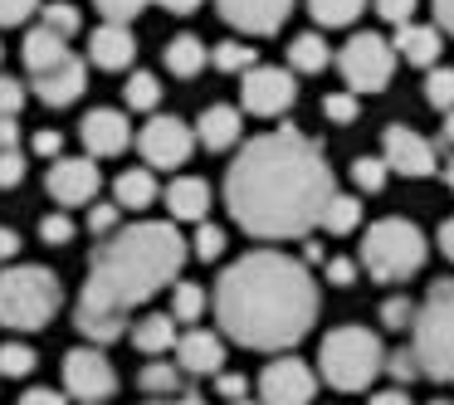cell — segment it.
Returning <instances> with one entry per match:
<instances>
[{"mask_svg": "<svg viewBox=\"0 0 454 405\" xmlns=\"http://www.w3.org/2000/svg\"><path fill=\"white\" fill-rule=\"evenodd\" d=\"M337 196L323 147L298 128L245 142L225 171V206L249 239H303Z\"/></svg>", "mask_w": 454, "mask_h": 405, "instance_id": "obj_1", "label": "cell"}, {"mask_svg": "<svg viewBox=\"0 0 454 405\" xmlns=\"http://www.w3.org/2000/svg\"><path fill=\"white\" fill-rule=\"evenodd\" d=\"M191 259V245L181 239L176 220H137L98 239L89 259V278L74 303V327L93 347H108L128 332L132 313L176 284Z\"/></svg>", "mask_w": 454, "mask_h": 405, "instance_id": "obj_2", "label": "cell"}, {"mask_svg": "<svg viewBox=\"0 0 454 405\" xmlns=\"http://www.w3.org/2000/svg\"><path fill=\"white\" fill-rule=\"evenodd\" d=\"M215 323L249 352H288L323 313L317 278L284 249H249L215 278Z\"/></svg>", "mask_w": 454, "mask_h": 405, "instance_id": "obj_3", "label": "cell"}, {"mask_svg": "<svg viewBox=\"0 0 454 405\" xmlns=\"http://www.w3.org/2000/svg\"><path fill=\"white\" fill-rule=\"evenodd\" d=\"M64 284L44 264H11L0 269V323L11 332H40L59 317Z\"/></svg>", "mask_w": 454, "mask_h": 405, "instance_id": "obj_4", "label": "cell"}, {"mask_svg": "<svg viewBox=\"0 0 454 405\" xmlns=\"http://www.w3.org/2000/svg\"><path fill=\"white\" fill-rule=\"evenodd\" d=\"M411 352L420 362V376L454 386V278L430 284V293L415 303Z\"/></svg>", "mask_w": 454, "mask_h": 405, "instance_id": "obj_5", "label": "cell"}, {"mask_svg": "<svg viewBox=\"0 0 454 405\" xmlns=\"http://www.w3.org/2000/svg\"><path fill=\"white\" fill-rule=\"evenodd\" d=\"M317 371L333 391H366L386 371V347L372 327H333L317 347Z\"/></svg>", "mask_w": 454, "mask_h": 405, "instance_id": "obj_6", "label": "cell"}, {"mask_svg": "<svg viewBox=\"0 0 454 405\" xmlns=\"http://www.w3.org/2000/svg\"><path fill=\"white\" fill-rule=\"evenodd\" d=\"M425 259H430V245H425L420 225L401 215L376 220L362 235V269L376 278V284H405L411 274H420Z\"/></svg>", "mask_w": 454, "mask_h": 405, "instance_id": "obj_7", "label": "cell"}, {"mask_svg": "<svg viewBox=\"0 0 454 405\" xmlns=\"http://www.w3.org/2000/svg\"><path fill=\"white\" fill-rule=\"evenodd\" d=\"M337 74H342V83L352 93H381L395 74L391 40H381V35H372V30L352 35V40L337 50Z\"/></svg>", "mask_w": 454, "mask_h": 405, "instance_id": "obj_8", "label": "cell"}, {"mask_svg": "<svg viewBox=\"0 0 454 405\" xmlns=\"http://www.w3.org/2000/svg\"><path fill=\"white\" fill-rule=\"evenodd\" d=\"M64 395L83 405H103L118 395V371L103 356V347H69L64 352Z\"/></svg>", "mask_w": 454, "mask_h": 405, "instance_id": "obj_9", "label": "cell"}, {"mask_svg": "<svg viewBox=\"0 0 454 405\" xmlns=\"http://www.w3.org/2000/svg\"><path fill=\"white\" fill-rule=\"evenodd\" d=\"M137 152H142L147 167L176 171V167H186L191 152H196V128L181 122V118H171V113H157V118L137 132Z\"/></svg>", "mask_w": 454, "mask_h": 405, "instance_id": "obj_10", "label": "cell"}, {"mask_svg": "<svg viewBox=\"0 0 454 405\" xmlns=\"http://www.w3.org/2000/svg\"><path fill=\"white\" fill-rule=\"evenodd\" d=\"M239 103L254 118H278L298 103L294 69H274V64H254L249 74H239Z\"/></svg>", "mask_w": 454, "mask_h": 405, "instance_id": "obj_11", "label": "cell"}, {"mask_svg": "<svg viewBox=\"0 0 454 405\" xmlns=\"http://www.w3.org/2000/svg\"><path fill=\"white\" fill-rule=\"evenodd\" d=\"M381 161L391 171H401V176H434L440 171V147H434L430 137H420L415 128H405V122H391V128L381 132Z\"/></svg>", "mask_w": 454, "mask_h": 405, "instance_id": "obj_12", "label": "cell"}, {"mask_svg": "<svg viewBox=\"0 0 454 405\" xmlns=\"http://www.w3.org/2000/svg\"><path fill=\"white\" fill-rule=\"evenodd\" d=\"M317 395V371L298 356H278L259 371V405H308Z\"/></svg>", "mask_w": 454, "mask_h": 405, "instance_id": "obj_13", "label": "cell"}, {"mask_svg": "<svg viewBox=\"0 0 454 405\" xmlns=\"http://www.w3.org/2000/svg\"><path fill=\"white\" fill-rule=\"evenodd\" d=\"M103 186V171L93 157H59L50 161V176H44V191H50L54 206H93Z\"/></svg>", "mask_w": 454, "mask_h": 405, "instance_id": "obj_14", "label": "cell"}, {"mask_svg": "<svg viewBox=\"0 0 454 405\" xmlns=\"http://www.w3.org/2000/svg\"><path fill=\"white\" fill-rule=\"evenodd\" d=\"M215 11H220V20L235 25L239 35L264 40V35L284 30V20L294 15V0H215Z\"/></svg>", "mask_w": 454, "mask_h": 405, "instance_id": "obj_15", "label": "cell"}, {"mask_svg": "<svg viewBox=\"0 0 454 405\" xmlns=\"http://www.w3.org/2000/svg\"><path fill=\"white\" fill-rule=\"evenodd\" d=\"M79 137H83V152H89L93 161L122 157V152L132 147V122H128V113H118V108H93L89 118L79 122Z\"/></svg>", "mask_w": 454, "mask_h": 405, "instance_id": "obj_16", "label": "cell"}, {"mask_svg": "<svg viewBox=\"0 0 454 405\" xmlns=\"http://www.w3.org/2000/svg\"><path fill=\"white\" fill-rule=\"evenodd\" d=\"M30 89L40 93L44 108H69V103H79L83 89H89V69H83L79 54H69V59L54 64V69L30 74Z\"/></svg>", "mask_w": 454, "mask_h": 405, "instance_id": "obj_17", "label": "cell"}, {"mask_svg": "<svg viewBox=\"0 0 454 405\" xmlns=\"http://www.w3.org/2000/svg\"><path fill=\"white\" fill-rule=\"evenodd\" d=\"M171 356H176V366L186 376H215L225 366V342L215 332H206V327H186L176 337V347H171Z\"/></svg>", "mask_w": 454, "mask_h": 405, "instance_id": "obj_18", "label": "cell"}, {"mask_svg": "<svg viewBox=\"0 0 454 405\" xmlns=\"http://www.w3.org/2000/svg\"><path fill=\"white\" fill-rule=\"evenodd\" d=\"M132 59H137V35H132V25H108L103 20L98 30L89 35V64L93 69L122 74Z\"/></svg>", "mask_w": 454, "mask_h": 405, "instance_id": "obj_19", "label": "cell"}, {"mask_svg": "<svg viewBox=\"0 0 454 405\" xmlns=\"http://www.w3.org/2000/svg\"><path fill=\"white\" fill-rule=\"evenodd\" d=\"M391 50H395V59L415 64V69H434V64H440V50H444L440 25H415V20L411 25H395Z\"/></svg>", "mask_w": 454, "mask_h": 405, "instance_id": "obj_20", "label": "cell"}, {"mask_svg": "<svg viewBox=\"0 0 454 405\" xmlns=\"http://www.w3.org/2000/svg\"><path fill=\"white\" fill-rule=\"evenodd\" d=\"M161 200H167V215L176 220H186V225H200L206 220V210H210V186L200 176H176L167 191H161Z\"/></svg>", "mask_w": 454, "mask_h": 405, "instance_id": "obj_21", "label": "cell"}, {"mask_svg": "<svg viewBox=\"0 0 454 405\" xmlns=\"http://www.w3.org/2000/svg\"><path fill=\"white\" fill-rule=\"evenodd\" d=\"M239 108H230V103H210L206 113H200V122H196V142L206 152H230L239 142Z\"/></svg>", "mask_w": 454, "mask_h": 405, "instance_id": "obj_22", "label": "cell"}, {"mask_svg": "<svg viewBox=\"0 0 454 405\" xmlns=\"http://www.w3.org/2000/svg\"><path fill=\"white\" fill-rule=\"evenodd\" d=\"M20 54H25V69H30V74H44V69H54V64H64L74 50H69V40H64V35L50 30V25H35V30L25 35Z\"/></svg>", "mask_w": 454, "mask_h": 405, "instance_id": "obj_23", "label": "cell"}, {"mask_svg": "<svg viewBox=\"0 0 454 405\" xmlns=\"http://www.w3.org/2000/svg\"><path fill=\"white\" fill-rule=\"evenodd\" d=\"M176 337H181V323L171 313H147L132 327V347H137L142 356H167L171 347H176Z\"/></svg>", "mask_w": 454, "mask_h": 405, "instance_id": "obj_24", "label": "cell"}, {"mask_svg": "<svg viewBox=\"0 0 454 405\" xmlns=\"http://www.w3.org/2000/svg\"><path fill=\"white\" fill-rule=\"evenodd\" d=\"M157 196H161V186H157V176H152V167H128L113 181V200H118L122 210H147Z\"/></svg>", "mask_w": 454, "mask_h": 405, "instance_id": "obj_25", "label": "cell"}, {"mask_svg": "<svg viewBox=\"0 0 454 405\" xmlns=\"http://www.w3.org/2000/svg\"><path fill=\"white\" fill-rule=\"evenodd\" d=\"M161 59H167V74H176V79H196V74L210 64V50L196 40V35H176Z\"/></svg>", "mask_w": 454, "mask_h": 405, "instance_id": "obj_26", "label": "cell"}, {"mask_svg": "<svg viewBox=\"0 0 454 405\" xmlns=\"http://www.w3.org/2000/svg\"><path fill=\"white\" fill-rule=\"evenodd\" d=\"M181 381H186V371H181L176 362H147L142 366V376H137V386H142V395L147 401H171V395H181Z\"/></svg>", "mask_w": 454, "mask_h": 405, "instance_id": "obj_27", "label": "cell"}, {"mask_svg": "<svg viewBox=\"0 0 454 405\" xmlns=\"http://www.w3.org/2000/svg\"><path fill=\"white\" fill-rule=\"evenodd\" d=\"M327 64H333V50H327L323 35H298L288 44V69L294 74H323Z\"/></svg>", "mask_w": 454, "mask_h": 405, "instance_id": "obj_28", "label": "cell"}, {"mask_svg": "<svg viewBox=\"0 0 454 405\" xmlns=\"http://www.w3.org/2000/svg\"><path fill=\"white\" fill-rule=\"evenodd\" d=\"M356 225H362V200H356V196H342V191H337V196L323 206V220H317V230H327V235H352Z\"/></svg>", "mask_w": 454, "mask_h": 405, "instance_id": "obj_29", "label": "cell"}, {"mask_svg": "<svg viewBox=\"0 0 454 405\" xmlns=\"http://www.w3.org/2000/svg\"><path fill=\"white\" fill-rule=\"evenodd\" d=\"M362 11H366V0H308V15L323 30H347V25H356Z\"/></svg>", "mask_w": 454, "mask_h": 405, "instance_id": "obj_30", "label": "cell"}, {"mask_svg": "<svg viewBox=\"0 0 454 405\" xmlns=\"http://www.w3.org/2000/svg\"><path fill=\"white\" fill-rule=\"evenodd\" d=\"M210 308V293L200 284H171V317L176 323H200V313Z\"/></svg>", "mask_w": 454, "mask_h": 405, "instance_id": "obj_31", "label": "cell"}, {"mask_svg": "<svg viewBox=\"0 0 454 405\" xmlns=\"http://www.w3.org/2000/svg\"><path fill=\"white\" fill-rule=\"evenodd\" d=\"M210 64H215L220 74H249L259 64V50H249V44H239V40H225V44L210 50Z\"/></svg>", "mask_w": 454, "mask_h": 405, "instance_id": "obj_32", "label": "cell"}, {"mask_svg": "<svg viewBox=\"0 0 454 405\" xmlns=\"http://www.w3.org/2000/svg\"><path fill=\"white\" fill-rule=\"evenodd\" d=\"M122 98H128V108L132 113H152L161 103V83H157V74H132L128 83H122Z\"/></svg>", "mask_w": 454, "mask_h": 405, "instance_id": "obj_33", "label": "cell"}, {"mask_svg": "<svg viewBox=\"0 0 454 405\" xmlns=\"http://www.w3.org/2000/svg\"><path fill=\"white\" fill-rule=\"evenodd\" d=\"M425 98H430L434 113H454V69L434 64L430 79H425Z\"/></svg>", "mask_w": 454, "mask_h": 405, "instance_id": "obj_34", "label": "cell"}, {"mask_svg": "<svg viewBox=\"0 0 454 405\" xmlns=\"http://www.w3.org/2000/svg\"><path fill=\"white\" fill-rule=\"evenodd\" d=\"M40 25H50L54 35L74 40V35H79V25H83V15L74 11L69 0H54V5H40Z\"/></svg>", "mask_w": 454, "mask_h": 405, "instance_id": "obj_35", "label": "cell"}, {"mask_svg": "<svg viewBox=\"0 0 454 405\" xmlns=\"http://www.w3.org/2000/svg\"><path fill=\"white\" fill-rule=\"evenodd\" d=\"M386 176H391V167H386L381 157H356L352 161V181H356L362 196H376V191L386 186Z\"/></svg>", "mask_w": 454, "mask_h": 405, "instance_id": "obj_36", "label": "cell"}, {"mask_svg": "<svg viewBox=\"0 0 454 405\" xmlns=\"http://www.w3.org/2000/svg\"><path fill=\"white\" fill-rule=\"evenodd\" d=\"M35 371V347L30 342H0V376H30Z\"/></svg>", "mask_w": 454, "mask_h": 405, "instance_id": "obj_37", "label": "cell"}, {"mask_svg": "<svg viewBox=\"0 0 454 405\" xmlns=\"http://www.w3.org/2000/svg\"><path fill=\"white\" fill-rule=\"evenodd\" d=\"M191 254H196L200 264H215V259L225 254V230L210 225V220H200V225H196V239H191Z\"/></svg>", "mask_w": 454, "mask_h": 405, "instance_id": "obj_38", "label": "cell"}, {"mask_svg": "<svg viewBox=\"0 0 454 405\" xmlns=\"http://www.w3.org/2000/svg\"><path fill=\"white\" fill-rule=\"evenodd\" d=\"M356 113H362V103H356V93H352V89H337V93H327V98H323V118H327V122H337V128L356 122Z\"/></svg>", "mask_w": 454, "mask_h": 405, "instance_id": "obj_39", "label": "cell"}, {"mask_svg": "<svg viewBox=\"0 0 454 405\" xmlns=\"http://www.w3.org/2000/svg\"><path fill=\"white\" fill-rule=\"evenodd\" d=\"M147 5H152V0H93V11H98L108 25H132Z\"/></svg>", "mask_w": 454, "mask_h": 405, "instance_id": "obj_40", "label": "cell"}, {"mask_svg": "<svg viewBox=\"0 0 454 405\" xmlns=\"http://www.w3.org/2000/svg\"><path fill=\"white\" fill-rule=\"evenodd\" d=\"M411 323H415V303H411V298L395 293V298H386V303H381V327H391V332H405Z\"/></svg>", "mask_w": 454, "mask_h": 405, "instance_id": "obj_41", "label": "cell"}, {"mask_svg": "<svg viewBox=\"0 0 454 405\" xmlns=\"http://www.w3.org/2000/svg\"><path fill=\"white\" fill-rule=\"evenodd\" d=\"M113 230H122V206L113 200V206H93L89 210V235L93 239H108Z\"/></svg>", "mask_w": 454, "mask_h": 405, "instance_id": "obj_42", "label": "cell"}, {"mask_svg": "<svg viewBox=\"0 0 454 405\" xmlns=\"http://www.w3.org/2000/svg\"><path fill=\"white\" fill-rule=\"evenodd\" d=\"M74 235H79V225H74L64 210H54V215L40 220V239H44V245H69Z\"/></svg>", "mask_w": 454, "mask_h": 405, "instance_id": "obj_43", "label": "cell"}, {"mask_svg": "<svg viewBox=\"0 0 454 405\" xmlns=\"http://www.w3.org/2000/svg\"><path fill=\"white\" fill-rule=\"evenodd\" d=\"M25 181V152L20 147H5L0 152V191H15Z\"/></svg>", "mask_w": 454, "mask_h": 405, "instance_id": "obj_44", "label": "cell"}, {"mask_svg": "<svg viewBox=\"0 0 454 405\" xmlns=\"http://www.w3.org/2000/svg\"><path fill=\"white\" fill-rule=\"evenodd\" d=\"M25 98H30V93H25V83L11 79V74H0V113H5V118H20Z\"/></svg>", "mask_w": 454, "mask_h": 405, "instance_id": "obj_45", "label": "cell"}, {"mask_svg": "<svg viewBox=\"0 0 454 405\" xmlns=\"http://www.w3.org/2000/svg\"><path fill=\"white\" fill-rule=\"evenodd\" d=\"M30 15H40V0H0V30H15Z\"/></svg>", "mask_w": 454, "mask_h": 405, "instance_id": "obj_46", "label": "cell"}, {"mask_svg": "<svg viewBox=\"0 0 454 405\" xmlns=\"http://www.w3.org/2000/svg\"><path fill=\"white\" fill-rule=\"evenodd\" d=\"M386 371L405 386V381H415V376H420V362H415L411 347H401V352H386Z\"/></svg>", "mask_w": 454, "mask_h": 405, "instance_id": "obj_47", "label": "cell"}, {"mask_svg": "<svg viewBox=\"0 0 454 405\" xmlns=\"http://www.w3.org/2000/svg\"><path fill=\"white\" fill-rule=\"evenodd\" d=\"M372 11L386 25H411L415 20V0H372Z\"/></svg>", "mask_w": 454, "mask_h": 405, "instance_id": "obj_48", "label": "cell"}, {"mask_svg": "<svg viewBox=\"0 0 454 405\" xmlns=\"http://www.w3.org/2000/svg\"><path fill=\"white\" fill-rule=\"evenodd\" d=\"M356 259H323V278L327 284H337V288H352L356 284Z\"/></svg>", "mask_w": 454, "mask_h": 405, "instance_id": "obj_49", "label": "cell"}, {"mask_svg": "<svg viewBox=\"0 0 454 405\" xmlns=\"http://www.w3.org/2000/svg\"><path fill=\"white\" fill-rule=\"evenodd\" d=\"M30 152H35V157H44V161H59L64 157V137L54 128H40V132H35V142H30Z\"/></svg>", "mask_w": 454, "mask_h": 405, "instance_id": "obj_50", "label": "cell"}, {"mask_svg": "<svg viewBox=\"0 0 454 405\" xmlns=\"http://www.w3.org/2000/svg\"><path fill=\"white\" fill-rule=\"evenodd\" d=\"M215 395H220V401H245L249 381H245V376H235V371H215Z\"/></svg>", "mask_w": 454, "mask_h": 405, "instance_id": "obj_51", "label": "cell"}, {"mask_svg": "<svg viewBox=\"0 0 454 405\" xmlns=\"http://www.w3.org/2000/svg\"><path fill=\"white\" fill-rule=\"evenodd\" d=\"M20 405H69V395L50 391V386H35V391H25V395H20Z\"/></svg>", "mask_w": 454, "mask_h": 405, "instance_id": "obj_52", "label": "cell"}, {"mask_svg": "<svg viewBox=\"0 0 454 405\" xmlns=\"http://www.w3.org/2000/svg\"><path fill=\"white\" fill-rule=\"evenodd\" d=\"M5 147H20V118H5L0 113V152Z\"/></svg>", "mask_w": 454, "mask_h": 405, "instance_id": "obj_53", "label": "cell"}, {"mask_svg": "<svg viewBox=\"0 0 454 405\" xmlns=\"http://www.w3.org/2000/svg\"><path fill=\"white\" fill-rule=\"evenodd\" d=\"M430 11H434V25H440V35H444V30L454 35V0H430Z\"/></svg>", "mask_w": 454, "mask_h": 405, "instance_id": "obj_54", "label": "cell"}, {"mask_svg": "<svg viewBox=\"0 0 454 405\" xmlns=\"http://www.w3.org/2000/svg\"><path fill=\"white\" fill-rule=\"evenodd\" d=\"M15 254H20V235L0 225V264H5V259H15Z\"/></svg>", "mask_w": 454, "mask_h": 405, "instance_id": "obj_55", "label": "cell"}, {"mask_svg": "<svg viewBox=\"0 0 454 405\" xmlns=\"http://www.w3.org/2000/svg\"><path fill=\"white\" fill-rule=\"evenodd\" d=\"M366 405H411V395H405L401 386H391V391H376Z\"/></svg>", "mask_w": 454, "mask_h": 405, "instance_id": "obj_56", "label": "cell"}, {"mask_svg": "<svg viewBox=\"0 0 454 405\" xmlns=\"http://www.w3.org/2000/svg\"><path fill=\"white\" fill-rule=\"evenodd\" d=\"M434 239H440V254H444V259H450V264H454V215H450V220H444V225H440V235H434Z\"/></svg>", "mask_w": 454, "mask_h": 405, "instance_id": "obj_57", "label": "cell"}, {"mask_svg": "<svg viewBox=\"0 0 454 405\" xmlns=\"http://www.w3.org/2000/svg\"><path fill=\"white\" fill-rule=\"evenodd\" d=\"M161 11H171V15H191V11H200V0H157Z\"/></svg>", "mask_w": 454, "mask_h": 405, "instance_id": "obj_58", "label": "cell"}, {"mask_svg": "<svg viewBox=\"0 0 454 405\" xmlns=\"http://www.w3.org/2000/svg\"><path fill=\"white\" fill-rule=\"evenodd\" d=\"M440 147L454 152V113H444V128H440Z\"/></svg>", "mask_w": 454, "mask_h": 405, "instance_id": "obj_59", "label": "cell"}, {"mask_svg": "<svg viewBox=\"0 0 454 405\" xmlns=\"http://www.w3.org/2000/svg\"><path fill=\"white\" fill-rule=\"evenodd\" d=\"M147 405H200V401H196V395L181 391V395H171V401H147Z\"/></svg>", "mask_w": 454, "mask_h": 405, "instance_id": "obj_60", "label": "cell"}, {"mask_svg": "<svg viewBox=\"0 0 454 405\" xmlns=\"http://www.w3.org/2000/svg\"><path fill=\"white\" fill-rule=\"evenodd\" d=\"M444 176H450V191H454V157L444 161Z\"/></svg>", "mask_w": 454, "mask_h": 405, "instance_id": "obj_61", "label": "cell"}, {"mask_svg": "<svg viewBox=\"0 0 454 405\" xmlns=\"http://www.w3.org/2000/svg\"><path fill=\"white\" fill-rule=\"evenodd\" d=\"M230 405H259V401H249V395H245V401H230Z\"/></svg>", "mask_w": 454, "mask_h": 405, "instance_id": "obj_62", "label": "cell"}, {"mask_svg": "<svg viewBox=\"0 0 454 405\" xmlns=\"http://www.w3.org/2000/svg\"><path fill=\"white\" fill-rule=\"evenodd\" d=\"M430 405H454V401H430Z\"/></svg>", "mask_w": 454, "mask_h": 405, "instance_id": "obj_63", "label": "cell"}, {"mask_svg": "<svg viewBox=\"0 0 454 405\" xmlns=\"http://www.w3.org/2000/svg\"><path fill=\"white\" fill-rule=\"evenodd\" d=\"M0 59H5V50H0Z\"/></svg>", "mask_w": 454, "mask_h": 405, "instance_id": "obj_64", "label": "cell"}]
</instances>
